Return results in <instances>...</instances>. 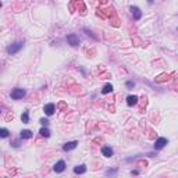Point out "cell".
Listing matches in <instances>:
<instances>
[{
  "mask_svg": "<svg viewBox=\"0 0 178 178\" xmlns=\"http://www.w3.org/2000/svg\"><path fill=\"white\" fill-rule=\"evenodd\" d=\"M54 104L53 103H49V104H46V106H45V107H43V111H45V114H46V116H52V114H53L54 113Z\"/></svg>",
  "mask_w": 178,
  "mask_h": 178,
  "instance_id": "8992f818",
  "label": "cell"
},
{
  "mask_svg": "<svg viewBox=\"0 0 178 178\" xmlns=\"http://www.w3.org/2000/svg\"><path fill=\"white\" fill-rule=\"evenodd\" d=\"M0 135H1L3 138H6V136H8V131L6 130V128H3V130L0 131Z\"/></svg>",
  "mask_w": 178,
  "mask_h": 178,
  "instance_id": "2e32d148",
  "label": "cell"
},
{
  "mask_svg": "<svg viewBox=\"0 0 178 178\" xmlns=\"http://www.w3.org/2000/svg\"><path fill=\"white\" fill-rule=\"evenodd\" d=\"M127 103H128V106H134V104H136V103H138V96H135V95L128 96V98H127Z\"/></svg>",
  "mask_w": 178,
  "mask_h": 178,
  "instance_id": "9c48e42d",
  "label": "cell"
},
{
  "mask_svg": "<svg viewBox=\"0 0 178 178\" xmlns=\"http://www.w3.org/2000/svg\"><path fill=\"white\" fill-rule=\"evenodd\" d=\"M166 145H167V139H166V138H159V139H156V142H155V149L160 150V149H163Z\"/></svg>",
  "mask_w": 178,
  "mask_h": 178,
  "instance_id": "3957f363",
  "label": "cell"
},
{
  "mask_svg": "<svg viewBox=\"0 0 178 178\" xmlns=\"http://www.w3.org/2000/svg\"><path fill=\"white\" fill-rule=\"evenodd\" d=\"M102 153H103L104 157H111L113 156V149L110 146H103L102 147Z\"/></svg>",
  "mask_w": 178,
  "mask_h": 178,
  "instance_id": "52a82bcc",
  "label": "cell"
},
{
  "mask_svg": "<svg viewBox=\"0 0 178 178\" xmlns=\"http://www.w3.org/2000/svg\"><path fill=\"white\" fill-rule=\"evenodd\" d=\"M131 11H132V16L135 20H139L140 17H142V13H140V10L138 7H131Z\"/></svg>",
  "mask_w": 178,
  "mask_h": 178,
  "instance_id": "30bf717a",
  "label": "cell"
},
{
  "mask_svg": "<svg viewBox=\"0 0 178 178\" xmlns=\"http://www.w3.org/2000/svg\"><path fill=\"white\" fill-rule=\"evenodd\" d=\"M78 145V142L77 140H74V142H68V143H65L64 146H63V149L67 152V150H72V149H75Z\"/></svg>",
  "mask_w": 178,
  "mask_h": 178,
  "instance_id": "ba28073f",
  "label": "cell"
},
{
  "mask_svg": "<svg viewBox=\"0 0 178 178\" xmlns=\"http://www.w3.org/2000/svg\"><path fill=\"white\" fill-rule=\"evenodd\" d=\"M39 134H40L42 136H45V138H49V136H50V131H49L47 128H42V130L39 131Z\"/></svg>",
  "mask_w": 178,
  "mask_h": 178,
  "instance_id": "5bb4252c",
  "label": "cell"
},
{
  "mask_svg": "<svg viewBox=\"0 0 178 178\" xmlns=\"http://www.w3.org/2000/svg\"><path fill=\"white\" fill-rule=\"evenodd\" d=\"M74 173H75V174H84V173H86V166H84V164L77 166V167L74 168Z\"/></svg>",
  "mask_w": 178,
  "mask_h": 178,
  "instance_id": "7c38bea8",
  "label": "cell"
},
{
  "mask_svg": "<svg viewBox=\"0 0 178 178\" xmlns=\"http://www.w3.org/2000/svg\"><path fill=\"white\" fill-rule=\"evenodd\" d=\"M24 96H25V91H24V89H14V91L11 92V99H14V100L23 99Z\"/></svg>",
  "mask_w": 178,
  "mask_h": 178,
  "instance_id": "6da1fadb",
  "label": "cell"
},
{
  "mask_svg": "<svg viewBox=\"0 0 178 178\" xmlns=\"http://www.w3.org/2000/svg\"><path fill=\"white\" fill-rule=\"evenodd\" d=\"M21 120H23V123H28V120H29V117H28V111H24L23 116H21Z\"/></svg>",
  "mask_w": 178,
  "mask_h": 178,
  "instance_id": "9a60e30c",
  "label": "cell"
},
{
  "mask_svg": "<svg viewBox=\"0 0 178 178\" xmlns=\"http://www.w3.org/2000/svg\"><path fill=\"white\" fill-rule=\"evenodd\" d=\"M20 136H21L23 139H29V138H32V132L29 131V130H23L21 134H20Z\"/></svg>",
  "mask_w": 178,
  "mask_h": 178,
  "instance_id": "8fae6325",
  "label": "cell"
},
{
  "mask_svg": "<svg viewBox=\"0 0 178 178\" xmlns=\"http://www.w3.org/2000/svg\"><path fill=\"white\" fill-rule=\"evenodd\" d=\"M127 86H128V88H132V86H134V84H132V82H128V84H127Z\"/></svg>",
  "mask_w": 178,
  "mask_h": 178,
  "instance_id": "ac0fdd59",
  "label": "cell"
},
{
  "mask_svg": "<svg viewBox=\"0 0 178 178\" xmlns=\"http://www.w3.org/2000/svg\"><path fill=\"white\" fill-rule=\"evenodd\" d=\"M64 168H65V163L63 162V160L57 162L56 164H54V167H53V170L56 171V173H63V171H64Z\"/></svg>",
  "mask_w": 178,
  "mask_h": 178,
  "instance_id": "5b68a950",
  "label": "cell"
},
{
  "mask_svg": "<svg viewBox=\"0 0 178 178\" xmlns=\"http://www.w3.org/2000/svg\"><path fill=\"white\" fill-rule=\"evenodd\" d=\"M40 123H42V125H49V120H46V118H42V120H40Z\"/></svg>",
  "mask_w": 178,
  "mask_h": 178,
  "instance_id": "e0dca14e",
  "label": "cell"
},
{
  "mask_svg": "<svg viewBox=\"0 0 178 178\" xmlns=\"http://www.w3.org/2000/svg\"><path fill=\"white\" fill-rule=\"evenodd\" d=\"M67 40H68V43H70L71 46H78V43H79L78 36L77 35H74V33H70V35L67 36Z\"/></svg>",
  "mask_w": 178,
  "mask_h": 178,
  "instance_id": "277c9868",
  "label": "cell"
},
{
  "mask_svg": "<svg viewBox=\"0 0 178 178\" xmlns=\"http://www.w3.org/2000/svg\"><path fill=\"white\" fill-rule=\"evenodd\" d=\"M111 91H113V86H111V84H106V85L103 86V89H102V92L104 93V95H106V93H110Z\"/></svg>",
  "mask_w": 178,
  "mask_h": 178,
  "instance_id": "4fadbf2b",
  "label": "cell"
},
{
  "mask_svg": "<svg viewBox=\"0 0 178 178\" xmlns=\"http://www.w3.org/2000/svg\"><path fill=\"white\" fill-rule=\"evenodd\" d=\"M21 47H23V42H17V43H14V45L8 46L7 52H8V53H11V54H14V53H17Z\"/></svg>",
  "mask_w": 178,
  "mask_h": 178,
  "instance_id": "7a4b0ae2",
  "label": "cell"
}]
</instances>
